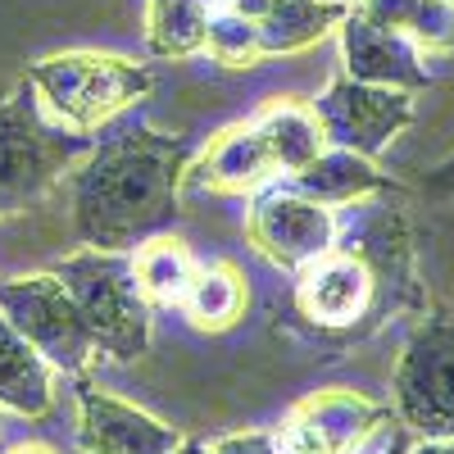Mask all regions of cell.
I'll list each match as a JSON object with an SVG mask.
<instances>
[{
    "instance_id": "cell-4",
    "label": "cell",
    "mask_w": 454,
    "mask_h": 454,
    "mask_svg": "<svg viewBox=\"0 0 454 454\" xmlns=\"http://www.w3.org/2000/svg\"><path fill=\"white\" fill-rule=\"evenodd\" d=\"M27 82L36 87V96H42L55 123H64L68 132H82V137L105 128L114 114H123L155 87L145 64L105 55V51L46 55L27 68Z\"/></svg>"
},
{
    "instance_id": "cell-17",
    "label": "cell",
    "mask_w": 454,
    "mask_h": 454,
    "mask_svg": "<svg viewBox=\"0 0 454 454\" xmlns=\"http://www.w3.org/2000/svg\"><path fill=\"white\" fill-rule=\"evenodd\" d=\"M51 400V364L0 314V409H14L23 419H46Z\"/></svg>"
},
{
    "instance_id": "cell-2",
    "label": "cell",
    "mask_w": 454,
    "mask_h": 454,
    "mask_svg": "<svg viewBox=\"0 0 454 454\" xmlns=\"http://www.w3.org/2000/svg\"><path fill=\"white\" fill-rule=\"evenodd\" d=\"M413 300V259L400 214L364 205L346 241L300 269L295 309L323 332H368Z\"/></svg>"
},
{
    "instance_id": "cell-7",
    "label": "cell",
    "mask_w": 454,
    "mask_h": 454,
    "mask_svg": "<svg viewBox=\"0 0 454 454\" xmlns=\"http://www.w3.org/2000/svg\"><path fill=\"white\" fill-rule=\"evenodd\" d=\"M395 413L419 436H454V314H432L395 364Z\"/></svg>"
},
{
    "instance_id": "cell-15",
    "label": "cell",
    "mask_w": 454,
    "mask_h": 454,
    "mask_svg": "<svg viewBox=\"0 0 454 454\" xmlns=\"http://www.w3.org/2000/svg\"><path fill=\"white\" fill-rule=\"evenodd\" d=\"M250 123L263 137V145H269V155H273L282 177L300 173L309 160H318L327 150V132H323V123H318V114H314L309 100L278 96V100L263 105Z\"/></svg>"
},
{
    "instance_id": "cell-11",
    "label": "cell",
    "mask_w": 454,
    "mask_h": 454,
    "mask_svg": "<svg viewBox=\"0 0 454 454\" xmlns=\"http://www.w3.org/2000/svg\"><path fill=\"white\" fill-rule=\"evenodd\" d=\"M78 445L87 454H173L182 436L177 427L160 423L155 413L82 382L78 387Z\"/></svg>"
},
{
    "instance_id": "cell-6",
    "label": "cell",
    "mask_w": 454,
    "mask_h": 454,
    "mask_svg": "<svg viewBox=\"0 0 454 454\" xmlns=\"http://www.w3.org/2000/svg\"><path fill=\"white\" fill-rule=\"evenodd\" d=\"M0 314L10 318V327L27 340V346H36V355L51 368L87 372L96 359H105L87 318L73 305L68 286L55 278V269L0 282Z\"/></svg>"
},
{
    "instance_id": "cell-19",
    "label": "cell",
    "mask_w": 454,
    "mask_h": 454,
    "mask_svg": "<svg viewBox=\"0 0 454 454\" xmlns=\"http://www.w3.org/2000/svg\"><path fill=\"white\" fill-rule=\"evenodd\" d=\"M182 314L200 332H227L246 314V278L232 263H200L192 286L182 295Z\"/></svg>"
},
{
    "instance_id": "cell-28",
    "label": "cell",
    "mask_w": 454,
    "mask_h": 454,
    "mask_svg": "<svg viewBox=\"0 0 454 454\" xmlns=\"http://www.w3.org/2000/svg\"><path fill=\"white\" fill-rule=\"evenodd\" d=\"M173 454H209V450H205V445H200V441H182V445H177V450H173Z\"/></svg>"
},
{
    "instance_id": "cell-26",
    "label": "cell",
    "mask_w": 454,
    "mask_h": 454,
    "mask_svg": "<svg viewBox=\"0 0 454 454\" xmlns=\"http://www.w3.org/2000/svg\"><path fill=\"white\" fill-rule=\"evenodd\" d=\"M5 454H55V450L42 445V441H23V445H14V450H5Z\"/></svg>"
},
{
    "instance_id": "cell-9",
    "label": "cell",
    "mask_w": 454,
    "mask_h": 454,
    "mask_svg": "<svg viewBox=\"0 0 454 454\" xmlns=\"http://www.w3.org/2000/svg\"><path fill=\"white\" fill-rule=\"evenodd\" d=\"M314 114L327 132V145L355 150V155L372 160L413 123V91L355 82L340 73V78L314 100Z\"/></svg>"
},
{
    "instance_id": "cell-12",
    "label": "cell",
    "mask_w": 454,
    "mask_h": 454,
    "mask_svg": "<svg viewBox=\"0 0 454 454\" xmlns=\"http://www.w3.org/2000/svg\"><path fill=\"white\" fill-rule=\"evenodd\" d=\"M340 59H346V78L355 82H372V87H395V91H423L427 78V64L423 51L409 42V36L382 27V23H368L355 10L340 19Z\"/></svg>"
},
{
    "instance_id": "cell-23",
    "label": "cell",
    "mask_w": 454,
    "mask_h": 454,
    "mask_svg": "<svg viewBox=\"0 0 454 454\" xmlns=\"http://www.w3.org/2000/svg\"><path fill=\"white\" fill-rule=\"evenodd\" d=\"M209 454H278V441L269 432H237V436L214 441Z\"/></svg>"
},
{
    "instance_id": "cell-16",
    "label": "cell",
    "mask_w": 454,
    "mask_h": 454,
    "mask_svg": "<svg viewBox=\"0 0 454 454\" xmlns=\"http://www.w3.org/2000/svg\"><path fill=\"white\" fill-rule=\"evenodd\" d=\"M286 186H295L300 196H309L318 205H359L377 192H387V177L377 173V164L368 155H355V150L327 145L318 160H309L300 173L286 177Z\"/></svg>"
},
{
    "instance_id": "cell-3",
    "label": "cell",
    "mask_w": 454,
    "mask_h": 454,
    "mask_svg": "<svg viewBox=\"0 0 454 454\" xmlns=\"http://www.w3.org/2000/svg\"><path fill=\"white\" fill-rule=\"evenodd\" d=\"M87 150L82 132L55 123L32 82L0 100V218L32 209Z\"/></svg>"
},
{
    "instance_id": "cell-13",
    "label": "cell",
    "mask_w": 454,
    "mask_h": 454,
    "mask_svg": "<svg viewBox=\"0 0 454 454\" xmlns=\"http://www.w3.org/2000/svg\"><path fill=\"white\" fill-rule=\"evenodd\" d=\"M273 177H278V164L269 155V145H263V137L254 132V123H232L186 164L182 186L218 192V196H246V192H259Z\"/></svg>"
},
{
    "instance_id": "cell-1",
    "label": "cell",
    "mask_w": 454,
    "mask_h": 454,
    "mask_svg": "<svg viewBox=\"0 0 454 454\" xmlns=\"http://www.w3.org/2000/svg\"><path fill=\"white\" fill-rule=\"evenodd\" d=\"M192 150L150 123H128L105 137L73 168V227L91 250H137L182 214V182Z\"/></svg>"
},
{
    "instance_id": "cell-8",
    "label": "cell",
    "mask_w": 454,
    "mask_h": 454,
    "mask_svg": "<svg viewBox=\"0 0 454 454\" xmlns=\"http://www.w3.org/2000/svg\"><path fill=\"white\" fill-rule=\"evenodd\" d=\"M246 237L273 269L300 273L336 246V218L327 205L300 196L295 186L282 182V186H269V192L254 196V205L246 214Z\"/></svg>"
},
{
    "instance_id": "cell-21",
    "label": "cell",
    "mask_w": 454,
    "mask_h": 454,
    "mask_svg": "<svg viewBox=\"0 0 454 454\" xmlns=\"http://www.w3.org/2000/svg\"><path fill=\"white\" fill-rule=\"evenodd\" d=\"M214 0H150L145 5V42L160 59H186L205 51V23Z\"/></svg>"
},
{
    "instance_id": "cell-18",
    "label": "cell",
    "mask_w": 454,
    "mask_h": 454,
    "mask_svg": "<svg viewBox=\"0 0 454 454\" xmlns=\"http://www.w3.org/2000/svg\"><path fill=\"white\" fill-rule=\"evenodd\" d=\"M350 10L409 36L423 55L454 51V0H350Z\"/></svg>"
},
{
    "instance_id": "cell-5",
    "label": "cell",
    "mask_w": 454,
    "mask_h": 454,
    "mask_svg": "<svg viewBox=\"0 0 454 454\" xmlns=\"http://www.w3.org/2000/svg\"><path fill=\"white\" fill-rule=\"evenodd\" d=\"M55 278L68 286L73 305L87 318L105 359H137L150 346V300L137 286L128 250H91L82 246L55 263Z\"/></svg>"
},
{
    "instance_id": "cell-10",
    "label": "cell",
    "mask_w": 454,
    "mask_h": 454,
    "mask_svg": "<svg viewBox=\"0 0 454 454\" xmlns=\"http://www.w3.org/2000/svg\"><path fill=\"white\" fill-rule=\"evenodd\" d=\"M382 419L387 413L368 404L364 395L332 387L300 400L273 441H278V454H355Z\"/></svg>"
},
{
    "instance_id": "cell-25",
    "label": "cell",
    "mask_w": 454,
    "mask_h": 454,
    "mask_svg": "<svg viewBox=\"0 0 454 454\" xmlns=\"http://www.w3.org/2000/svg\"><path fill=\"white\" fill-rule=\"evenodd\" d=\"M436 186H441V192H454V155L436 168Z\"/></svg>"
},
{
    "instance_id": "cell-27",
    "label": "cell",
    "mask_w": 454,
    "mask_h": 454,
    "mask_svg": "<svg viewBox=\"0 0 454 454\" xmlns=\"http://www.w3.org/2000/svg\"><path fill=\"white\" fill-rule=\"evenodd\" d=\"M382 454H409V432H395V436H391V445H387Z\"/></svg>"
},
{
    "instance_id": "cell-14",
    "label": "cell",
    "mask_w": 454,
    "mask_h": 454,
    "mask_svg": "<svg viewBox=\"0 0 454 454\" xmlns=\"http://www.w3.org/2000/svg\"><path fill=\"white\" fill-rule=\"evenodd\" d=\"M346 14H350L346 0H263L250 23L259 32L263 59H269V55H295L318 46L332 27H340Z\"/></svg>"
},
{
    "instance_id": "cell-20",
    "label": "cell",
    "mask_w": 454,
    "mask_h": 454,
    "mask_svg": "<svg viewBox=\"0 0 454 454\" xmlns=\"http://www.w3.org/2000/svg\"><path fill=\"white\" fill-rule=\"evenodd\" d=\"M196 254L186 250L177 237H150L132 250V273H137V286L145 291L150 305H182L186 286L196 278Z\"/></svg>"
},
{
    "instance_id": "cell-22",
    "label": "cell",
    "mask_w": 454,
    "mask_h": 454,
    "mask_svg": "<svg viewBox=\"0 0 454 454\" xmlns=\"http://www.w3.org/2000/svg\"><path fill=\"white\" fill-rule=\"evenodd\" d=\"M205 51H209V59L223 64V68H254V64L263 59L254 23L241 19L237 10H227V5H214V10H209Z\"/></svg>"
},
{
    "instance_id": "cell-24",
    "label": "cell",
    "mask_w": 454,
    "mask_h": 454,
    "mask_svg": "<svg viewBox=\"0 0 454 454\" xmlns=\"http://www.w3.org/2000/svg\"><path fill=\"white\" fill-rule=\"evenodd\" d=\"M409 454H454V436H423L419 445H409Z\"/></svg>"
}]
</instances>
